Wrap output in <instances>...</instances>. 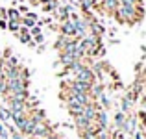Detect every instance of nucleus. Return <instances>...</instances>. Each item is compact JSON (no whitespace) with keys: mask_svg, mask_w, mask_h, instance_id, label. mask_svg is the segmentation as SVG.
Here are the masks:
<instances>
[{"mask_svg":"<svg viewBox=\"0 0 146 139\" xmlns=\"http://www.w3.org/2000/svg\"><path fill=\"white\" fill-rule=\"evenodd\" d=\"M61 32L63 35H70V37H76V24L70 21V19H65L63 26H61Z\"/></svg>","mask_w":146,"mask_h":139,"instance_id":"nucleus-2","label":"nucleus"},{"mask_svg":"<svg viewBox=\"0 0 146 139\" xmlns=\"http://www.w3.org/2000/svg\"><path fill=\"white\" fill-rule=\"evenodd\" d=\"M118 6H120V2L118 0H100V9L102 11H107V13H113L115 15V11L118 9Z\"/></svg>","mask_w":146,"mask_h":139,"instance_id":"nucleus-1","label":"nucleus"},{"mask_svg":"<svg viewBox=\"0 0 146 139\" xmlns=\"http://www.w3.org/2000/svg\"><path fill=\"white\" fill-rule=\"evenodd\" d=\"M6 13H7L6 17L9 19V21H19V22H21V11H19V9H7Z\"/></svg>","mask_w":146,"mask_h":139,"instance_id":"nucleus-3","label":"nucleus"},{"mask_svg":"<svg viewBox=\"0 0 146 139\" xmlns=\"http://www.w3.org/2000/svg\"><path fill=\"white\" fill-rule=\"evenodd\" d=\"M124 113H117V117H115V122H117V124L118 126H122V124H124Z\"/></svg>","mask_w":146,"mask_h":139,"instance_id":"nucleus-7","label":"nucleus"},{"mask_svg":"<svg viewBox=\"0 0 146 139\" xmlns=\"http://www.w3.org/2000/svg\"><path fill=\"white\" fill-rule=\"evenodd\" d=\"M41 2H54V0H41Z\"/></svg>","mask_w":146,"mask_h":139,"instance_id":"nucleus-9","label":"nucleus"},{"mask_svg":"<svg viewBox=\"0 0 146 139\" xmlns=\"http://www.w3.org/2000/svg\"><path fill=\"white\" fill-rule=\"evenodd\" d=\"M0 119H2V121H9V119H11V113H9V111H7V110H4V108H0Z\"/></svg>","mask_w":146,"mask_h":139,"instance_id":"nucleus-6","label":"nucleus"},{"mask_svg":"<svg viewBox=\"0 0 146 139\" xmlns=\"http://www.w3.org/2000/svg\"><path fill=\"white\" fill-rule=\"evenodd\" d=\"M48 139H56V137H48Z\"/></svg>","mask_w":146,"mask_h":139,"instance_id":"nucleus-10","label":"nucleus"},{"mask_svg":"<svg viewBox=\"0 0 146 139\" xmlns=\"http://www.w3.org/2000/svg\"><path fill=\"white\" fill-rule=\"evenodd\" d=\"M6 26H7L6 22H4V21H0V28H6Z\"/></svg>","mask_w":146,"mask_h":139,"instance_id":"nucleus-8","label":"nucleus"},{"mask_svg":"<svg viewBox=\"0 0 146 139\" xmlns=\"http://www.w3.org/2000/svg\"><path fill=\"white\" fill-rule=\"evenodd\" d=\"M6 28H9L11 32H19V30H21V22H19V21H9Z\"/></svg>","mask_w":146,"mask_h":139,"instance_id":"nucleus-5","label":"nucleus"},{"mask_svg":"<svg viewBox=\"0 0 146 139\" xmlns=\"http://www.w3.org/2000/svg\"><path fill=\"white\" fill-rule=\"evenodd\" d=\"M19 32H21V41L22 43H32V35H30L28 28H21Z\"/></svg>","mask_w":146,"mask_h":139,"instance_id":"nucleus-4","label":"nucleus"}]
</instances>
